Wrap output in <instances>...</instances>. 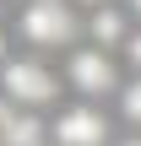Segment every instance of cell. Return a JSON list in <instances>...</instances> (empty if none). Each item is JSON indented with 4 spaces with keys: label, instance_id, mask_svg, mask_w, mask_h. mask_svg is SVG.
Instances as JSON below:
<instances>
[{
    "label": "cell",
    "instance_id": "3",
    "mask_svg": "<svg viewBox=\"0 0 141 146\" xmlns=\"http://www.w3.org/2000/svg\"><path fill=\"white\" fill-rule=\"evenodd\" d=\"M65 81L82 92V98H109V92H120V60L109 54V49H71V60H65Z\"/></svg>",
    "mask_w": 141,
    "mask_h": 146
},
{
    "label": "cell",
    "instance_id": "11",
    "mask_svg": "<svg viewBox=\"0 0 141 146\" xmlns=\"http://www.w3.org/2000/svg\"><path fill=\"white\" fill-rule=\"evenodd\" d=\"M130 16H141V0H130Z\"/></svg>",
    "mask_w": 141,
    "mask_h": 146
},
{
    "label": "cell",
    "instance_id": "2",
    "mask_svg": "<svg viewBox=\"0 0 141 146\" xmlns=\"http://www.w3.org/2000/svg\"><path fill=\"white\" fill-rule=\"evenodd\" d=\"M0 92H5V103L49 108V103L60 98V76H54L43 60H5V65H0Z\"/></svg>",
    "mask_w": 141,
    "mask_h": 146
},
{
    "label": "cell",
    "instance_id": "1",
    "mask_svg": "<svg viewBox=\"0 0 141 146\" xmlns=\"http://www.w3.org/2000/svg\"><path fill=\"white\" fill-rule=\"evenodd\" d=\"M16 33L33 49H71L82 22H76V0H27L16 16Z\"/></svg>",
    "mask_w": 141,
    "mask_h": 146
},
{
    "label": "cell",
    "instance_id": "12",
    "mask_svg": "<svg viewBox=\"0 0 141 146\" xmlns=\"http://www.w3.org/2000/svg\"><path fill=\"white\" fill-rule=\"evenodd\" d=\"M120 146H141V135H130V141H120Z\"/></svg>",
    "mask_w": 141,
    "mask_h": 146
},
{
    "label": "cell",
    "instance_id": "8",
    "mask_svg": "<svg viewBox=\"0 0 141 146\" xmlns=\"http://www.w3.org/2000/svg\"><path fill=\"white\" fill-rule=\"evenodd\" d=\"M120 65H130V70L141 76V33H130V38L120 43Z\"/></svg>",
    "mask_w": 141,
    "mask_h": 146
},
{
    "label": "cell",
    "instance_id": "10",
    "mask_svg": "<svg viewBox=\"0 0 141 146\" xmlns=\"http://www.w3.org/2000/svg\"><path fill=\"white\" fill-rule=\"evenodd\" d=\"M76 5H87V11H92V5H109V0H76Z\"/></svg>",
    "mask_w": 141,
    "mask_h": 146
},
{
    "label": "cell",
    "instance_id": "6",
    "mask_svg": "<svg viewBox=\"0 0 141 146\" xmlns=\"http://www.w3.org/2000/svg\"><path fill=\"white\" fill-rule=\"evenodd\" d=\"M87 38H92L98 49H120V43L130 38L125 11H114V5H92V11H87Z\"/></svg>",
    "mask_w": 141,
    "mask_h": 146
},
{
    "label": "cell",
    "instance_id": "7",
    "mask_svg": "<svg viewBox=\"0 0 141 146\" xmlns=\"http://www.w3.org/2000/svg\"><path fill=\"white\" fill-rule=\"evenodd\" d=\"M120 114H125V119H130V125L141 130V76L120 87Z\"/></svg>",
    "mask_w": 141,
    "mask_h": 146
},
{
    "label": "cell",
    "instance_id": "5",
    "mask_svg": "<svg viewBox=\"0 0 141 146\" xmlns=\"http://www.w3.org/2000/svg\"><path fill=\"white\" fill-rule=\"evenodd\" d=\"M0 146H43V125H38V108H22V103H0Z\"/></svg>",
    "mask_w": 141,
    "mask_h": 146
},
{
    "label": "cell",
    "instance_id": "4",
    "mask_svg": "<svg viewBox=\"0 0 141 146\" xmlns=\"http://www.w3.org/2000/svg\"><path fill=\"white\" fill-rule=\"evenodd\" d=\"M49 135H54V146H109V119L98 108L76 103V108H65L49 125Z\"/></svg>",
    "mask_w": 141,
    "mask_h": 146
},
{
    "label": "cell",
    "instance_id": "9",
    "mask_svg": "<svg viewBox=\"0 0 141 146\" xmlns=\"http://www.w3.org/2000/svg\"><path fill=\"white\" fill-rule=\"evenodd\" d=\"M5 60H11V54H5V33H0V65H5Z\"/></svg>",
    "mask_w": 141,
    "mask_h": 146
}]
</instances>
